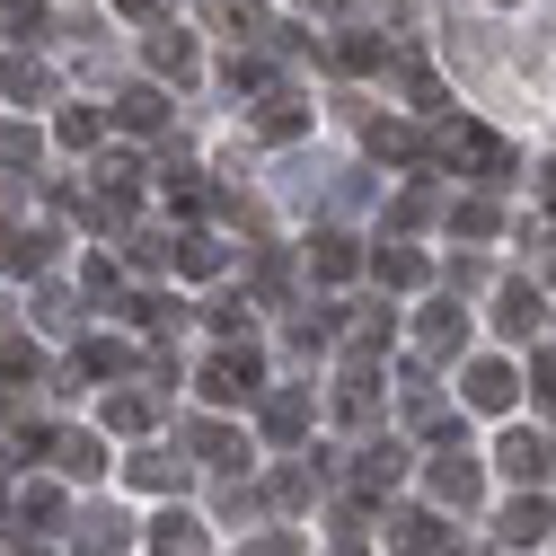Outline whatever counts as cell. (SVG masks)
Masks as SVG:
<instances>
[{
    "mask_svg": "<svg viewBox=\"0 0 556 556\" xmlns=\"http://www.w3.org/2000/svg\"><path fill=\"white\" fill-rule=\"evenodd\" d=\"M504 468H513V477H539V468H547V451H539V442H521V433H513V442H504Z\"/></svg>",
    "mask_w": 556,
    "mask_h": 556,
    "instance_id": "cell-1",
    "label": "cell"
}]
</instances>
